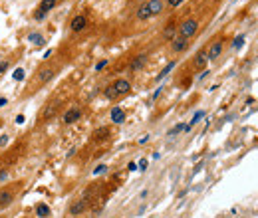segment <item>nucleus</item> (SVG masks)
<instances>
[{
    "label": "nucleus",
    "instance_id": "b1692460",
    "mask_svg": "<svg viewBox=\"0 0 258 218\" xmlns=\"http://www.w3.org/2000/svg\"><path fill=\"white\" fill-rule=\"evenodd\" d=\"M137 167H139V171H147V159H141Z\"/></svg>",
    "mask_w": 258,
    "mask_h": 218
},
{
    "label": "nucleus",
    "instance_id": "9d476101",
    "mask_svg": "<svg viewBox=\"0 0 258 218\" xmlns=\"http://www.w3.org/2000/svg\"><path fill=\"white\" fill-rule=\"evenodd\" d=\"M222 48H225V44H222V40H217V42H212V46L211 50L206 52V58L211 59V62H214V59L222 54Z\"/></svg>",
    "mask_w": 258,
    "mask_h": 218
},
{
    "label": "nucleus",
    "instance_id": "0eeeda50",
    "mask_svg": "<svg viewBox=\"0 0 258 218\" xmlns=\"http://www.w3.org/2000/svg\"><path fill=\"white\" fill-rule=\"evenodd\" d=\"M79 117H81V109H79L78 105H72V107H68L66 113L62 115V123H64V125H72Z\"/></svg>",
    "mask_w": 258,
    "mask_h": 218
},
{
    "label": "nucleus",
    "instance_id": "c85d7f7f",
    "mask_svg": "<svg viewBox=\"0 0 258 218\" xmlns=\"http://www.w3.org/2000/svg\"><path fill=\"white\" fill-rule=\"evenodd\" d=\"M127 171H137V165H135V163H129V167H127Z\"/></svg>",
    "mask_w": 258,
    "mask_h": 218
},
{
    "label": "nucleus",
    "instance_id": "9b49d317",
    "mask_svg": "<svg viewBox=\"0 0 258 218\" xmlns=\"http://www.w3.org/2000/svg\"><path fill=\"white\" fill-rule=\"evenodd\" d=\"M109 119H111V123H115V125H119V123H123L125 121V111L121 109V107H113L111 111H109Z\"/></svg>",
    "mask_w": 258,
    "mask_h": 218
},
{
    "label": "nucleus",
    "instance_id": "f8f14e48",
    "mask_svg": "<svg viewBox=\"0 0 258 218\" xmlns=\"http://www.w3.org/2000/svg\"><path fill=\"white\" fill-rule=\"evenodd\" d=\"M171 48H173V52H175V54L185 52L187 48H189V40H187V38H181V36H177V38H173Z\"/></svg>",
    "mask_w": 258,
    "mask_h": 218
},
{
    "label": "nucleus",
    "instance_id": "f03ea898",
    "mask_svg": "<svg viewBox=\"0 0 258 218\" xmlns=\"http://www.w3.org/2000/svg\"><path fill=\"white\" fill-rule=\"evenodd\" d=\"M26 180H16V183H10V185H4L0 186V210H4L12 204L16 196L20 194V190L24 188Z\"/></svg>",
    "mask_w": 258,
    "mask_h": 218
},
{
    "label": "nucleus",
    "instance_id": "bb28decb",
    "mask_svg": "<svg viewBox=\"0 0 258 218\" xmlns=\"http://www.w3.org/2000/svg\"><path fill=\"white\" fill-rule=\"evenodd\" d=\"M181 2H183V0H167V4H169L171 8H177L179 4H181Z\"/></svg>",
    "mask_w": 258,
    "mask_h": 218
},
{
    "label": "nucleus",
    "instance_id": "a878e982",
    "mask_svg": "<svg viewBox=\"0 0 258 218\" xmlns=\"http://www.w3.org/2000/svg\"><path fill=\"white\" fill-rule=\"evenodd\" d=\"M105 171H107V167H105V165H99L97 169L93 171V175H101V172H105Z\"/></svg>",
    "mask_w": 258,
    "mask_h": 218
},
{
    "label": "nucleus",
    "instance_id": "423d86ee",
    "mask_svg": "<svg viewBox=\"0 0 258 218\" xmlns=\"http://www.w3.org/2000/svg\"><path fill=\"white\" fill-rule=\"evenodd\" d=\"M56 4H58V0H42L36 8V12H34V20H44L56 8Z\"/></svg>",
    "mask_w": 258,
    "mask_h": 218
},
{
    "label": "nucleus",
    "instance_id": "cd10ccee",
    "mask_svg": "<svg viewBox=\"0 0 258 218\" xmlns=\"http://www.w3.org/2000/svg\"><path fill=\"white\" fill-rule=\"evenodd\" d=\"M149 141V135H143V137L139 139V145H143V143H147Z\"/></svg>",
    "mask_w": 258,
    "mask_h": 218
},
{
    "label": "nucleus",
    "instance_id": "6e6552de",
    "mask_svg": "<svg viewBox=\"0 0 258 218\" xmlns=\"http://www.w3.org/2000/svg\"><path fill=\"white\" fill-rule=\"evenodd\" d=\"M87 28V16L86 14H78V16H73L72 18V22H70V30L72 32H84Z\"/></svg>",
    "mask_w": 258,
    "mask_h": 218
},
{
    "label": "nucleus",
    "instance_id": "f257e3e1",
    "mask_svg": "<svg viewBox=\"0 0 258 218\" xmlns=\"http://www.w3.org/2000/svg\"><path fill=\"white\" fill-rule=\"evenodd\" d=\"M58 73V67L52 66V64H44V66H40L36 72H34V75L30 79H28V85H26V91L22 93V95H26V97H30L32 93H36L40 89V87H44L50 81V79H54V75Z\"/></svg>",
    "mask_w": 258,
    "mask_h": 218
},
{
    "label": "nucleus",
    "instance_id": "ddd939ff",
    "mask_svg": "<svg viewBox=\"0 0 258 218\" xmlns=\"http://www.w3.org/2000/svg\"><path fill=\"white\" fill-rule=\"evenodd\" d=\"M147 62V54H141V56H137V58L131 62V72H137V70H141V67L145 66Z\"/></svg>",
    "mask_w": 258,
    "mask_h": 218
},
{
    "label": "nucleus",
    "instance_id": "dca6fc26",
    "mask_svg": "<svg viewBox=\"0 0 258 218\" xmlns=\"http://www.w3.org/2000/svg\"><path fill=\"white\" fill-rule=\"evenodd\" d=\"M203 117H205V111H197V113H195V117L191 119V123H187V125H185V131H191V129L197 125V123H198Z\"/></svg>",
    "mask_w": 258,
    "mask_h": 218
},
{
    "label": "nucleus",
    "instance_id": "5701e85b",
    "mask_svg": "<svg viewBox=\"0 0 258 218\" xmlns=\"http://www.w3.org/2000/svg\"><path fill=\"white\" fill-rule=\"evenodd\" d=\"M107 62H109V59H101V62H97V66H95V72H99V70H103V67L107 66Z\"/></svg>",
    "mask_w": 258,
    "mask_h": 218
},
{
    "label": "nucleus",
    "instance_id": "7ed1b4c3",
    "mask_svg": "<svg viewBox=\"0 0 258 218\" xmlns=\"http://www.w3.org/2000/svg\"><path fill=\"white\" fill-rule=\"evenodd\" d=\"M129 91H131V83H129L125 77H121V79H115L111 85H107L103 95H105L107 99H117V97H121V95H127Z\"/></svg>",
    "mask_w": 258,
    "mask_h": 218
},
{
    "label": "nucleus",
    "instance_id": "4468645a",
    "mask_svg": "<svg viewBox=\"0 0 258 218\" xmlns=\"http://www.w3.org/2000/svg\"><path fill=\"white\" fill-rule=\"evenodd\" d=\"M28 42H32L34 46H44V42H46V40H44V36H42V34L32 32L30 36H28Z\"/></svg>",
    "mask_w": 258,
    "mask_h": 218
},
{
    "label": "nucleus",
    "instance_id": "aec40b11",
    "mask_svg": "<svg viewBox=\"0 0 258 218\" xmlns=\"http://www.w3.org/2000/svg\"><path fill=\"white\" fill-rule=\"evenodd\" d=\"M175 32H177V28H175V24L171 22V24H169V26L165 28V38L173 40V38H175Z\"/></svg>",
    "mask_w": 258,
    "mask_h": 218
},
{
    "label": "nucleus",
    "instance_id": "f3484780",
    "mask_svg": "<svg viewBox=\"0 0 258 218\" xmlns=\"http://www.w3.org/2000/svg\"><path fill=\"white\" fill-rule=\"evenodd\" d=\"M206 62H209V58H206V52H198L197 56H195V66H197V67H205Z\"/></svg>",
    "mask_w": 258,
    "mask_h": 218
},
{
    "label": "nucleus",
    "instance_id": "39448f33",
    "mask_svg": "<svg viewBox=\"0 0 258 218\" xmlns=\"http://www.w3.org/2000/svg\"><path fill=\"white\" fill-rule=\"evenodd\" d=\"M197 30H198V22L195 18H187V20H183L181 24L177 26V32H179V36L181 38H193L195 34H197Z\"/></svg>",
    "mask_w": 258,
    "mask_h": 218
},
{
    "label": "nucleus",
    "instance_id": "6ab92c4d",
    "mask_svg": "<svg viewBox=\"0 0 258 218\" xmlns=\"http://www.w3.org/2000/svg\"><path fill=\"white\" fill-rule=\"evenodd\" d=\"M175 66H177V62H175V59H173V62H169V64H167V66L163 67V72H161V73L157 75V79H163V77H165V75H167L169 72H171V70H173Z\"/></svg>",
    "mask_w": 258,
    "mask_h": 218
},
{
    "label": "nucleus",
    "instance_id": "20e7f679",
    "mask_svg": "<svg viewBox=\"0 0 258 218\" xmlns=\"http://www.w3.org/2000/svg\"><path fill=\"white\" fill-rule=\"evenodd\" d=\"M163 12V0H147L143 6H139L137 10V18L139 20H149L153 16Z\"/></svg>",
    "mask_w": 258,
    "mask_h": 218
},
{
    "label": "nucleus",
    "instance_id": "2eb2a0df",
    "mask_svg": "<svg viewBox=\"0 0 258 218\" xmlns=\"http://www.w3.org/2000/svg\"><path fill=\"white\" fill-rule=\"evenodd\" d=\"M14 59L16 58H4L2 62H0V75H4V73L12 67V64H14Z\"/></svg>",
    "mask_w": 258,
    "mask_h": 218
},
{
    "label": "nucleus",
    "instance_id": "412c9836",
    "mask_svg": "<svg viewBox=\"0 0 258 218\" xmlns=\"http://www.w3.org/2000/svg\"><path fill=\"white\" fill-rule=\"evenodd\" d=\"M181 131H185V123H177V125L169 131V137H175V135H177V133H181Z\"/></svg>",
    "mask_w": 258,
    "mask_h": 218
},
{
    "label": "nucleus",
    "instance_id": "1a4fd4ad",
    "mask_svg": "<svg viewBox=\"0 0 258 218\" xmlns=\"http://www.w3.org/2000/svg\"><path fill=\"white\" fill-rule=\"evenodd\" d=\"M86 208H87V200L86 198H79V200H73L72 204H70L68 212H70L72 216H79L81 212H86Z\"/></svg>",
    "mask_w": 258,
    "mask_h": 218
},
{
    "label": "nucleus",
    "instance_id": "4be33fe9",
    "mask_svg": "<svg viewBox=\"0 0 258 218\" xmlns=\"http://www.w3.org/2000/svg\"><path fill=\"white\" fill-rule=\"evenodd\" d=\"M242 42H244V36H238V38H234L232 46H234V48H240V46H242Z\"/></svg>",
    "mask_w": 258,
    "mask_h": 218
},
{
    "label": "nucleus",
    "instance_id": "393cba45",
    "mask_svg": "<svg viewBox=\"0 0 258 218\" xmlns=\"http://www.w3.org/2000/svg\"><path fill=\"white\" fill-rule=\"evenodd\" d=\"M22 77H24V70H20V67H18V70L14 72V79H22Z\"/></svg>",
    "mask_w": 258,
    "mask_h": 218
},
{
    "label": "nucleus",
    "instance_id": "a211bd4d",
    "mask_svg": "<svg viewBox=\"0 0 258 218\" xmlns=\"http://www.w3.org/2000/svg\"><path fill=\"white\" fill-rule=\"evenodd\" d=\"M36 214H38L40 218H48V216H50V208H48L44 202H40V204L36 206Z\"/></svg>",
    "mask_w": 258,
    "mask_h": 218
}]
</instances>
